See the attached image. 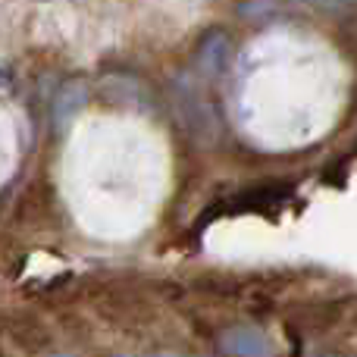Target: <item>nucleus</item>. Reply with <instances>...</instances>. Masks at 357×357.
<instances>
[{"mask_svg": "<svg viewBox=\"0 0 357 357\" xmlns=\"http://www.w3.org/2000/svg\"><path fill=\"white\" fill-rule=\"evenodd\" d=\"M222 354H270V342L257 329H229L220 339Z\"/></svg>", "mask_w": 357, "mask_h": 357, "instance_id": "f257e3e1", "label": "nucleus"}, {"mask_svg": "<svg viewBox=\"0 0 357 357\" xmlns=\"http://www.w3.org/2000/svg\"><path fill=\"white\" fill-rule=\"evenodd\" d=\"M229 63V41L216 31V35H207V41L197 47V66L207 75H220Z\"/></svg>", "mask_w": 357, "mask_h": 357, "instance_id": "f03ea898", "label": "nucleus"}, {"mask_svg": "<svg viewBox=\"0 0 357 357\" xmlns=\"http://www.w3.org/2000/svg\"><path fill=\"white\" fill-rule=\"evenodd\" d=\"M266 10H276V3H273V0H245V3L238 6V13L241 16H248V19L264 16Z\"/></svg>", "mask_w": 357, "mask_h": 357, "instance_id": "7ed1b4c3", "label": "nucleus"}]
</instances>
